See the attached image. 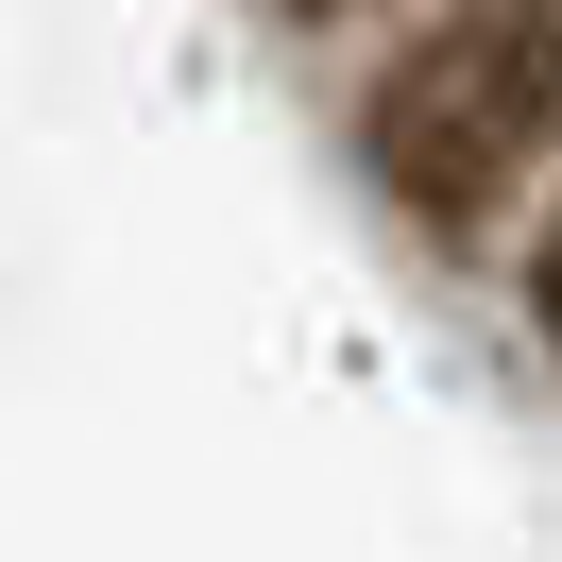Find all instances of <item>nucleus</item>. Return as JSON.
I'll return each instance as SVG.
<instances>
[{"label":"nucleus","mask_w":562,"mask_h":562,"mask_svg":"<svg viewBox=\"0 0 562 562\" xmlns=\"http://www.w3.org/2000/svg\"><path fill=\"white\" fill-rule=\"evenodd\" d=\"M512 307L562 341V171H546V222H528V256H512Z\"/></svg>","instance_id":"f03ea898"},{"label":"nucleus","mask_w":562,"mask_h":562,"mask_svg":"<svg viewBox=\"0 0 562 562\" xmlns=\"http://www.w3.org/2000/svg\"><path fill=\"white\" fill-rule=\"evenodd\" d=\"M307 18H358V0H307Z\"/></svg>","instance_id":"7ed1b4c3"},{"label":"nucleus","mask_w":562,"mask_h":562,"mask_svg":"<svg viewBox=\"0 0 562 562\" xmlns=\"http://www.w3.org/2000/svg\"><path fill=\"white\" fill-rule=\"evenodd\" d=\"M358 171H375L392 222L477 256L562 171V0H443V18H409L392 69L358 86Z\"/></svg>","instance_id":"f257e3e1"}]
</instances>
